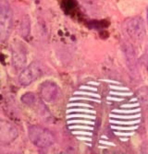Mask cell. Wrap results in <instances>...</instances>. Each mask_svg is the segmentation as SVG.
Returning <instances> with one entry per match:
<instances>
[{
    "mask_svg": "<svg viewBox=\"0 0 148 154\" xmlns=\"http://www.w3.org/2000/svg\"><path fill=\"white\" fill-rule=\"evenodd\" d=\"M28 137L31 142L39 148H47L52 146L56 141L54 134L48 129L38 125L28 127Z\"/></svg>",
    "mask_w": 148,
    "mask_h": 154,
    "instance_id": "obj_1",
    "label": "cell"
},
{
    "mask_svg": "<svg viewBox=\"0 0 148 154\" xmlns=\"http://www.w3.org/2000/svg\"><path fill=\"white\" fill-rule=\"evenodd\" d=\"M13 25L12 9L7 0H0V40L5 42L10 36Z\"/></svg>",
    "mask_w": 148,
    "mask_h": 154,
    "instance_id": "obj_2",
    "label": "cell"
},
{
    "mask_svg": "<svg viewBox=\"0 0 148 154\" xmlns=\"http://www.w3.org/2000/svg\"><path fill=\"white\" fill-rule=\"evenodd\" d=\"M125 29L128 35L135 41H142L146 35L145 21L140 16L129 19L125 24Z\"/></svg>",
    "mask_w": 148,
    "mask_h": 154,
    "instance_id": "obj_3",
    "label": "cell"
},
{
    "mask_svg": "<svg viewBox=\"0 0 148 154\" xmlns=\"http://www.w3.org/2000/svg\"><path fill=\"white\" fill-rule=\"evenodd\" d=\"M43 73L41 65L38 62H33L22 70L19 76V82L23 86H27L41 77Z\"/></svg>",
    "mask_w": 148,
    "mask_h": 154,
    "instance_id": "obj_4",
    "label": "cell"
},
{
    "mask_svg": "<svg viewBox=\"0 0 148 154\" xmlns=\"http://www.w3.org/2000/svg\"><path fill=\"white\" fill-rule=\"evenodd\" d=\"M17 128L6 120L1 121L0 123V141L4 144H8L18 136Z\"/></svg>",
    "mask_w": 148,
    "mask_h": 154,
    "instance_id": "obj_5",
    "label": "cell"
},
{
    "mask_svg": "<svg viewBox=\"0 0 148 154\" xmlns=\"http://www.w3.org/2000/svg\"><path fill=\"white\" fill-rule=\"evenodd\" d=\"M40 94L45 101L53 103L56 100L58 97L59 89L55 82L46 81L41 85Z\"/></svg>",
    "mask_w": 148,
    "mask_h": 154,
    "instance_id": "obj_6",
    "label": "cell"
},
{
    "mask_svg": "<svg viewBox=\"0 0 148 154\" xmlns=\"http://www.w3.org/2000/svg\"><path fill=\"white\" fill-rule=\"evenodd\" d=\"M127 65L132 73L136 74L138 72L137 59L133 47L131 45H127L124 50Z\"/></svg>",
    "mask_w": 148,
    "mask_h": 154,
    "instance_id": "obj_7",
    "label": "cell"
},
{
    "mask_svg": "<svg viewBox=\"0 0 148 154\" xmlns=\"http://www.w3.org/2000/svg\"><path fill=\"white\" fill-rule=\"evenodd\" d=\"M26 56L23 48L19 47L13 50L12 64L16 70H20L24 68L26 63Z\"/></svg>",
    "mask_w": 148,
    "mask_h": 154,
    "instance_id": "obj_8",
    "label": "cell"
},
{
    "mask_svg": "<svg viewBox=\"0 0 148 154\" xmlns=\"http://www.w3.org/2000/svg\"><path fill=\"white\" fill-rule=\"evenodd\" d=\"M21 102L27 105H32L35 102L36 97L35 95L31 92H27L22 95L21 98Z\"/></svg>",
    "mask_w": 148,
    "mask_h": 154,
    "instance_id": "obj_9",
    "label": "cell"
},
{
    "mask_svg": "<svg viewBox=\"0 0 148 154\" xmlns=\"http://www.w3.org/2000/svg\"><path fill=\"white\" fill-rule=\"evenodd\" d=\"M138 96L142 103L148 106V88L143 87L138 91Z\"/></svg>",
    "mask_w": 148,
    "mask_h": 154,
    "instance_id": "obj_10",
    "label": "cell"
},
{
    "mask_svg": "<svg viewBox=\"0 0 148 154\" xmlns=\"http://www.w3.org/2000/svg\"><path fill=\"white\" fill-rule=\"evenodd\" d=\"M141 114H135V115H129V116H125V115H111V117L114 119H138L140 117Z\"/></svg>",
    "mask_w": 148,
    "mask_h": 154,
    "instance_id": "obj_11",
    "label": "cell"
},
{
    "mask_svg": "<svg viewBox=\"0 0 148 154\" xmlns=\"http://www.w3.org/2000/svg\"><path fill=\"white\" fill-rule=\"evenodd\" d=\"M111 123L116 124L118 125H135L137 124L140 122V119L137 120H133V121H116V120H111L110 121Z\"/></svg>",
    "mask_w": 148,
    "mask_h": 154,
    "instance_id": "obj_12",
    "label": "cell"
},
{
    "mask_svg": "<svg viewBox=\"0 0 148 154\" xmlns=\"http://www.w3.org/2000/svg\"><path fill=\"white\" fill-rule=\"evenodd\" d=\"M140 109H137L134 110H115L113 112L120 114H134L140 112Z\"/></svg>",
    "mask_w": 148,
    "mask_h": 154,
    "instance_id": "obj_13",
    "label": "cell"
},
{
    "mask_svg": "<svg viewBox=\"0 0 148 154\" xmlns=\"http://www.w3.org/2000/svg\"><path fill=\"white\" fill-rule=\"evenodd\" d=\"M113 129H116L118 130H121V131H130V130H134L138 128V126H131V127H120V126H112Z\"/></svg>",
    "mask_w": 148,
    "mask_h": 154,
    "instance_id": "obj_14",
    "label": "cell"
},
{
    "mask_svg": "<svg viewBox=\"0 0 148 154\" xmlns=\"http://www.w3.org/2000/svg\"><path fill=\"white\" fill-rule=\"evenodd\" d=\"M68 118H72V117H83L86 119H94L95 117L92 116H87V115H70L67 117Z\"/></svg>",
    "mask_w": 148,
    "mask_h": 154,
    "instance_id": "obj_15",
    "label": "cell"
},
{
    "mask_svg": "<svg viewBox=\"0 0 148 154\" xmlns=\"http://www.w3.org/2000/svg\"><path fill=\"white\" fill-rule=\"evenodd\" d=\"M112 95H119V96H130L131 95L133 94L131 92H112V93H111Z\"/></svg>",
    "mask_w": 148,
    "mask_h": 154,
    "instance_id": "obj_16",
    "label": "cell"
},
{
    "mask_svg": "<svg viewBox=\"0 0 148 154\" xmlns=\"http://www.w3.org/2000/svg\"><path fill=\"white\" fill-rule=\"evenodd\" d=\"M78 122H79V123H85V124H93V122H92V121H86V120H75V121H68V123H78Z\"/></svg>",
    "mask_w": 148,
    "mask_h": 154,
    "instance_id": "obj_17",
    "label": "cell"
},
{
    "mask_svg": "<svg viewBox=\"0 0 148 154\" xmlns=\"http://www.w3.org/2000/svg\"><path fill=\"white\" fill-rule=\"evenodd\" d=\"M70 112H90V113H95L94 112L92 111V110H87V109H71L68 110Z\"/></svg>",
    "mask_w": 148,
    "mask_h": 154,
    "instance_id": "obj_18",
    "label": "cell"
},
{
    "mask_svg": "<svg viewBox=\"0 0 148 154\" xmlns=\"http://www.w3.org/2000/svg\"><path fill=\"white\" fill-rule=\"evenodd\" d=\"M70 129H79L80 128L82 129H92V128L90 126H72L69 127Z\"/></svg>",
    "mask_w": 148,
    "mask_h": 154,
    "instance_id": "obj_19",
    "label": "cell"
},
{
    "mask_svg": "<svg viewBox=\"0 0 148 154\" xmlns=\"http://www.w3.org/2000/svg\"><path fill=\"white\" fill-rule=\"evenodd\" d=\"M139 106L138 103H135V104H127V105H124L121 106V107L123 108H132V107H137Z\"/></svg>",
    "mask_w": 148,
    "mask_h": 154,
    "instance_id": "obj_20",
    "label": "cell"
},
{
    "mask_svg": "<svg viewBox=\"0 0 148 154\" xmlns=\"http://www.w3.org/2000/svg\"><path fill=\"white\" fill-rule=\"evenodd\" d=\"M83 106V107H90V106L88 105H86V104H82V103H79V104H78V103H75V104H74V103H71V104H70V105H68V107H70V106Z\"/></svg>",
    "mask_w": 148,
    "mask_h": 154,
    "instance_id": "obj_21",
    "label": "cell"
},
{
    "mask_svg": "<svg viewBox=\"0 0 148 154\" xmlns=\"http://www.w3.org/2000/svg\"><path fill=\"white\" fill-rule=\"evenodd\" d=\"M115 133L118 135H121V136H131L134 134V133H119V132H116Z\"/></svg>",
    "mask_w": 148,
    "mask_h": 154,
    "instance_id": "obj_22",
    "label": "cell"
},
{
    "mask_svg": "<svg viewBox=\"0 0 148 154\" xmlns=\"http://www.w3.org/2000/svg\"><path fill=\"white\" fill-rule=\"evenodd\" d=\"M74 133H75V134H76V133H77V134H86V135H91V133H90V132H73Z\"/></svg>",
    "mask_w": 148,
    "mask_h": 154,
    "instance_id": "obj_23",
    "label": "cell"
},
{
    "mask_svg": "<svg viewBox=\"0 0 148 154\" xmlns=\"http://www.w3.org/2000/svg\"><path fill=\"white\" fill-rule=\"evenodd\" d=\"M146 60L148 62V46H147V48H146Z\"/></svg>",
    "mask_w": 148,
    "mask_h": 154,
    "instance_id": "obj_24",
    "label": "cell"
},
{
    "mask_svg": "<svg viewBox=\"0 0 148 154\" xmlns=\"http://www.w3.org/2000/svg\"><path fill=\"white\" fill-rule=\"evenodd\" d=\"M146 17H147V21H148V7L147 8V9H146Z\"/></svg>",
    "mask_w": 148,
    "mask_h": 154,
    "instance_id": "obj_25",
    "label": "cell"
}]
</instances>
